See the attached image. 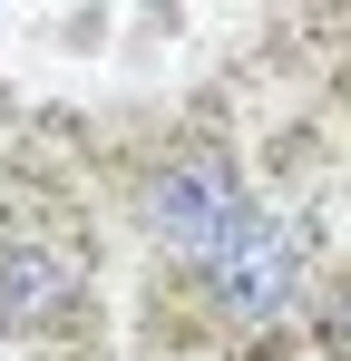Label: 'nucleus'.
<instances>
[{
    "label": "nucleus",
    "instance_id": "obj_1",
    "mask_svg": "<svg viewBox=\"0 0 351 361\" xmlns=\"http://www.w3.org/2000/svg\"><path fill=\"white\" fill-rule=\"evenodd\" d=\"M195 274H205V293L225 302V322H283L292 302H302V274H312V225L254 205Z\"/></svg>",
    "mask_w": 351,
    "mask_h": 361
},
{
    "label": "nucleus",
    "instance_id": "obj_2",
    "mask_svg": "<svg viewBox=\"0 0 351 361\" xmlns=\"http://www.w3.org/2000/svg\"><path fill=\"white\" fill-rule=\"evenodd\" d=\"M244 215H254L244 166H234V157H215V147H185V157H166V176L147 185V225H156V244H176L185 264H205V254H215V244H225Z\"/></svg>",
    "mask_w": 351,
    "mask_h": 361
},
{
    "label": "nucleus",
    "instance_id": "obj_3",
    "mask_svg": "<svg viewBox=\"0 0 351 361\" xmlns=\"http://www.w3.org/2000/svg\"><path fill=\"white\" fill-rule=\"evenodd\" d=\"M68 293H78V264H68V254H49V244H30V235L0 244V332H39V322H58Z\"/></svg>",
    "mask_w": 351,
    "mask_h": 361
},
{
    "label": "nucleus",
    "instance_id": "obj_4",
    "mask_svg": "<svg viewBox=\"0 0 351 361\" xmlns=\"http://www.w3.org/2000/svg\"><path fill=\"white\" fill-rule=\"evenodd\" d=\"M332 332H342V352H351V293H342V302H332Z\"/></svg>",
    "mask_w": 351,
    "mask_h": 361
}]
</instances>
